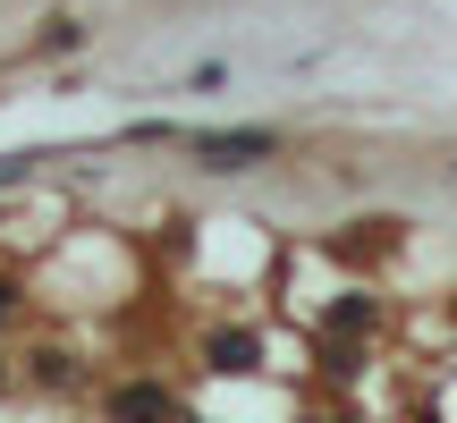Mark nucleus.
Segmentation results:
<instances>
[{"mask_svg": "<svg viewBox=\"0 0 457 423\" xmlns=\"http://www.w3.org/2000/svg\"><path fill=\"white\" fill-rule=\"evenodd\" d=\"M119 415H128V423H153V415H170V390H128V398H119Z\"/></svg>", "mask_w": 457, "mask_h": 423, "instance_id": "obj_2", "label": "nucleus"}, {"mask_svg": "<svg viewBox=\"0 0 457 423\" xmlns=\"http://www.w3.org/2000/svg\"><path fill=\"white\" fill-rule=\"evenodd\" d=\"M187 153H204L212 170H254V162H271V153H279V136L271 128H212V136L187 128Z\"/></svg>", "mask_w": 457, "mask_h": 423, "instance_id": "obj_1", "label": "nucleus"}, {"mask_svg": "<svg viewBox=\"0 0 457 423\" xmlns=\"http://www.w3.org/2000/svg\"><path fill=\"white\" fill-rule=\"evenodd\" d=\"M0 322H9V288H0Z\"/></svg>", "mask_w": 457, "mask_h": 423, "instance_id": "obj_4", "label": "nucleus"}, {"mask_svg": "<svg viewBox=\"0 0 457 423\" xmlns=\"http://www.w3.org/2000/svg\"><path fill=\"white\" fill-rule=\"evenodd\" d=\"M34 162H43V153H0V187H17V178H26Z\"/></svg>", "mask_w": 457, "mask_h": 423, "instance_id": "obj_3", "label": "nucleus"}]
</instances>
